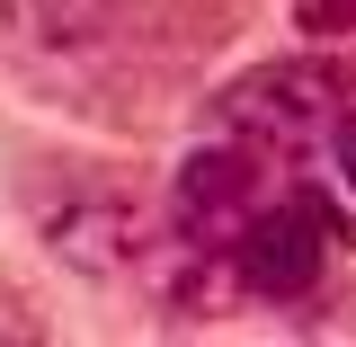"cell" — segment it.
<instances>
[{"label": "cell", "instance_id": "obj_1", "mask_svg": "<svg viewBox=\"0 0 356 347\" xmlns=\"http://www.w3.org/2000/svg\"><path fill=\"white\" fill-rule=\"evenodd\" d=\"M339 72L321 54H276V63H250L241 81L214 98V134H241L259 143L267 161H312L321 143H339Z\"/></svg>", "mask_w": 356, "mask_h": 347}, {"label": "cell", "instance_id": "obj_2", "mask_svg": "<svg viewBox=\"0 0 356 347\" xmlns=\"http://www.w3.org/2000/svg\"><path fill=\"white\" fill-rule=\"evenodd\" d=\"M232 259H241V294H259V303H303L312 285L330 276V259H339V214H330L312 187L267 196L259 214H250V232L232 241Z\"/></svg>", "mask_w": 356, "mask_h": 347}, {"label": "cell", "instance_id": "obj_3", "mask_svg": "<svg viewBox=\"0 0 356 347\" xmlns=\"http://www.w3.org/2000/svg\"><path fill=\"white\" fill-rule=\"evenodd\" d=\"M267 170H276V161H267L259 143H241V134L196 143V152L178 161V178H170V223L232 250V241L250 232V214L267 205Z\"/></svg>", "mask_w": 356, "mask_h": 347}, {"label": "cell", "instance_id": "obj_4", "mask_svg": "<svg viewBox=\"0 0 356 347\" xmlns=\"http://www.w3.org/2000/svg\"><path fill=\"white\" fill-rule=\"evenodd\" d=\"M44 250L72 267V276H134L152 250V214L134 196H72V205H44Z\"/></svg>", "mask_w": 356, "mask_h": 347}, {"label": "cell", "instance_id": "obj_5", "mask_svg": "<svg viewBox=\"0 0 356 347\" xmlns=\"http://www.w3.org/2000/svg\"><path fill=\"white\" fill-rule=\"evenodd\" d=\"M134 285H143L161 312L205 321V312H222L232 294H241V259H232L222 241H196V232H178V223L161 214L152 250H143V267H134Z\"/></svg>", "mask_w": 356, "mask_h": 347}, {"label": "cell", "instance_id": "obj_6", "mask_svg": "<svg viewBox=\"0 0 356 347\" xmlns=\"http://www.w3.org/2000/svg\"><path fill=\"white\" fill-rule=\"evenodd\" d=\"M294 27L312 54H356V0H294Z\"/></svg>", "mask_w": 356, "mask_h": 347}, {"label": "cell", "instance_id": "obj_7", "mask_svg": "<svg viewBox=\"0 0 356 347\" xmlns=\"http://www.w3.org/2000/svg\"><path fill=\"white\" fill-rule=\"evenodd\" d=\"M9 18H27L36 36H63V27L81 18V0H9Z\"/></svg>", "mask_w": 356, "mask_h": 347}, {"label": "cell", "instance_id": "obj_8", "mask_svg": "<svg viewBox=\"0 0 356 347\" xmlns=\"http://www.w3.org/2000/svg\"><path fill=\"white\" fill-rule=\"evenodd\" d=\"M330 152H339V178H348V196H356V116L339 125V143H330Z\"/></svg>", "mask_w": 356, "mask_h": 347}]
</instances>
